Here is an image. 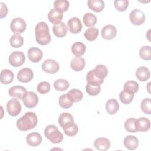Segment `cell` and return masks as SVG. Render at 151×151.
Instances as JSON below:
<instances>
[{
    "label": "cell",
    "mask_w": 151,
    "mask_h": 151,
    "mask_svg": "<svg viewBox=\"0 0 151 151\" xmlns=\"http://www.w3.org/2000/svg\"><path fill=\"white\" fill-rule=\"evenodd\" d=\"M14 78V75L12 71L9 69H4L0 73V80L2 84H8L11 83Z\"/></svg>",
    "instance_id": "25"
},
{
    "label": "cell",
    "mask_w": 151,
    "mask_h": 151,
    "mask_svg": "<svg viewBox=\"0 0 151 151\" xmlns=\"http://www.w3.org/2000/svg\"><path fill=\"white\" fill-rule=\"evenodd\" d=\"M8 60L9 64L12 66L18 67L21 66L25 63V56L21 51H14L9 55Z\"/></svg>",
    "instance_id": "6"
},
{
    "label": "cell",
    "mask_w": 151,
    "mask_h": 151,
    "mask_svg": "<svg viewBox=\"0 0 151 151\" xmlns=\"http://www.w3.org/2000/svg\"><path fill=\"white\" fill-rule=\"evenodd\" d=\"M50 84L47 81L40 82L37 87V90L41 94H45L50 91Z\"/></svg>",
    "instance_id": "42"
},
{
    "label": "cell",
    "mask_w": 151,
    "mask_h": 151,
    "mask_svg": "<svg viewBox=\"0 0 151 151\" xmlns=\"http://www.w3.org/2000/svg\"><path fill=\"white\" fill-rule=\"evenodd\" d=\"M71 52L76 57H81L86 52V46L80 41L74 42L71 46Z\"/></svg>",
    "instance_id": "27"
},
{
    "label": "cell",
    "mask_w": 151,
    "mask_h": 151,
    "mask_svg": "<svg viewBox=\"0 0 151 151\" xmlns=\"http://www.w3.org/2000/svg\"><path fill=\"white\" fill-rule=\"evenodd\" d=\"M150 122L145 117H140L135 120V128L137 132H145L150 129Z\"/></svg>",
    "instance_id": "14"
},
{
    "label": "cell",
    "mask_w": 151,
    "mask_h": 151,
    "mask_svg": "<svg viewBox=\"0 0 151 151\" xmlns=\"http://www.w3.org/2000/svg\"><path fill=\"white\" fill-rule=\"evenodd\" d=\"M37 115L34 112L28 111L18 119L16 126L18 129L21 131H27L34 129L37 126Z\"/></svg>",
    "instance_id": "1"
},
{
    "label": "cell",
    "mask_w": 151,
    "mask_h": 151,
    "mask_svg": "<svg viewBox=\"0 0 151 151\" xmlns=\"http://www.w3.org/2000/svg\"><path fill=\"white\" fill-rule=\"evenodd\" d=\"M59 105L63 109H69L73 104V102L70 99L67 94H64L60 96L58 99Z\"/></svg>",
    "instance_id": "38"
},
{
    "label": "cell",
    "mask_w": 151,
    "mask_h": 151,
    "mask_svg": "<svg viewBox=\"0 0 151 151\" xmlns=\"http://www.w3.org/2000/svg\"><path fill=\"white\" fill-rule=\"evenodd\" d=\"M26 92L27 89L21 86H13L8 90V94L10 96L18 99H22Z\"/></svg>",
    "instance_id": "16"
},
{
    "label": "cell",
    "mask_w": 151,
    "mask_h": 151,
    "mask_svg": "<svg viewBox=\"0 0 151 151\" xmlns=\"http://www.w3.org/2000/svg\"><path fill=\"white\" fill-rule=\"evenodd\" d=\"M114 5L117 11L123 12L128 8L129 1L127 0H116L114 1Z\"/></svg>",
    "instance_id": "43"
},
{
    "label": "cell",
    "mask_w": 151,
    "mask_h": 151,
    "mask_svg": "<svg viewBox=\"0 0 151 151\" xmlns=\"http://www.w3.org/2000/svg\"><path fill=\"white\" fill-rule=\"evenodd\" d=\"M26 141L27 144L30 146H37L41 143L42 137L37 132L31 133L26 136Z\"/></svg>",
    "instance_id": "17"
},
{
    "label": "cell",
    "mask_w": 151,
    "mask_h": 151,
    "mask_svg": "<svg viewBox=\"0 0 151 151\" xmlns=\"http://www.w3.org/2000/svg\"><path fill=\"white\" fill-rule=\"evenodd\" d=\"M99 35V29L95 27H90L86 29L84 32L85 38L90 41H94Z\"/></svg>",
    "instance_id": "33"
},
{
    "label": "cell",
    "mask_w": 151,
    "mask_h": 151,
    "mask_svg": "<svg viewBox=\"0 0 151 151\" xmlns=\"http://www.w3.org/2000/svg\"><path fill=\"white\" fill-rule=\"evenodd\" d=\"M106 110L109 114H116L119 109V104L114 99H109L106 103Z\"/></svg>",
    "instance_id": "23"
},
{
    "label": "cell",
    "mask_w": 151,
    "mask_h": 151,
    "mask_svg": "<svg viewBox=\"0 0 151 151\" xmlns=\"http://www.w3.org/2000/svg\"><path fill=\"white\" fill-rule=\"evenodd\" d=\"M130 22L134 25H140L144 23L145 21V14L138 9L132 11L129 15Z\"/></svg>",
    "instance_id": "9"
},
{
    "label": "cell",
    "mask_w": 151,
    "mask_h": 151,
    "mask_svg": "<svg viewBox=\"0 0 151 151\" xmlns=\"http://www.w3.org/2000/svg\"><path fill=\"white\" fill-rule=\"evenodd\" d=\"M134 97V94L123 90L119 94V99L121 102L124 104H130Z\"/></svg>",
    "instance_id": "32"
},
{
    "label": "cell",
    "mask_w": 151,
    "mask_h": 151,
    "mask_svg": "<svg viewBox=\"0 0 151 151\" xmlns=\"http://www.w3.org/2000/svg\"><path fill=\"white\" fill-rule=\"evenodd\" d=\"M103 38L107 40L114 38L117 35V29L113 25H107L104 26L101 31Z\"/></svg>",
    "instance_id": "13"
},
{
    "label": "cell",
    "mask_w": 151,
    "mask_h": 151,
    "mask_svg": "<svg viewBox=\"0 0 151 151\" xmlns=\"http://www.w3.org/2000/svg\"><path fill=\"white\" fill-rule=\"evenodd\" d=\"M123 88L124 90L128 91L133 94H135L138 91L139 86L137 82L133 80H129L124 84Z\"/></svg>",
    "instance_id": "36"
},
{
    "label": "cell",
    "mask_w": 151,
    "mask_h": 151,
    "mask_svg": "<svg viewBox=\"0 0 151 151\" xmlns=\"http://www.w3.org/2000/svg\"><path fill=\"white\" fill-rule=\"evenodd\" d=\"M41 67L44 72L49 74H54L60 69L58 63L52 59L45 60L42 64Z\"/></svg>",
    "instance_id": "10"
},
{
    "label": "cell",
    "mask_w": 151,
    "mask_h": 151,
    "mask_svg": "<svg viewBox=\"0 0 151 151\" xmlns=\"http://www.w3.org/2000/svg\"><path fill=\"white\" fill-rule=\"evenodd\" d=\"M94 146L98 150L106 151L110 148V142L107 138L99 137L94 140Z\"/></svg>",
    "instance_id": "18"
},
{
    "label": "cell",
    "mask_w": 151,
    "mask_h": 151,
    "mask_svg": "<svg viewBox=\"0 0 151 151\" xmlns=\"http://www.w3.org/2000/svg\"><path fill=\"white\" fill-rule=\"evenodd\" d=\"M100 90V84H99L97 83H87L86 86V91L90 96H97L99 94Z\"/></svg>",
    "instance_id": "29"
},
{
    "label": "cell",
    "mask_w": 151,
    "mask_h": 151,
    "mask_svg": "<svg viewBox=\"0 0 151 151\" xmlns=\"http://www.w3.org/2000/svg\"><path fill=\"white\" fill-rule=\"evenodd\" d=\"M52 31L57 37L62 38L67 34V28L64 22H61L54 25L52 27Z\"/></svg>",
    "instance_id": "22"
},
{
    "label": "cell",
    "mask_w": 151,
    "mask_h": 151,
    "mask_svg": "<svg viewBox=\"0 0 151 151\" xmlns=\"http://www.w3.org/2000/svg\"><path fill=\"white\" fill-rule=\"evenodd\" d=\"M85 65V60L81 57H75L70 62V67L75 71H81L84 68Z\"/></svg>",
    "instance_id": "21"
},
{
    "label": "cell",
    "mask_w": 151,
    "mask_h": 151,
    "mask_svg": "<svg viewBox=\"0 0 151 151\" xmlns=\"http://www.w3.org/2000/svg\"><path fill=\"white\" fill-rule=\"evenodd\" d=\"M135 120L134 118H129L124 123L125 129L130 133H136V129L135 128Z\"/></svg>",
    "instance_id": "44"
},
{
    "label": "cell",
    "mask_w": 151,
    "mask_h": 151,
    "mask_svg": "<svg viewBox=\"0 0 151 151\" xmlns=\"http://www.w3.org/2000/svg\"><path fill=\"white\" fill-rule=\"evenodd\" d=\"M64 133L68 136H76L78 131V127L74 123H70L63 127Z\"/></svg>",
    "instance_id": "35"
},
{
    "label": "cell",
    "mask_w": 151,
    "mask_h": 151,
    "mask_svg": "<svg viewBox=\"0 0 151 151\" xmlns=\"http://www.w3.org/2000/svg\"><path fill=\"white\" fill-rule=\"evenodd\" d=\"M69 31L72 34H78L82 29V24L78 17H72L67 22Z\"/></svg>",
    "instance_id": "11"
},
{
    "label": "cell",
    "mask_w": 151,
    "mask_h": 151,
    "mask_svg": "<svg viewBox=\"0 0 151 151\" xmlns=\"http://www.w3.org/2000/svg\"><path fill=\"white\" fill-rule=\"evenodd\" d=\"M34 77L32 70L29 68H24L20 70L17 74V79L22 83H28Z\"/></svg>",
    "instance_id": "12"
},
{
    "label": "cell",
    "mask_w": 151,
    "mask_h": 151,
    "mask_svg": "<svg viewBox=\"0 0 151 151\" xmlns=\"http://www.w3.org/2000/svg\"><path fill=\"white\" fill-rule=\"evenodd\" d=\"M88 7L96 12H101L104 6V2L101 0H88L87 1Z\"/></svg>",
    "instance_id": "24"
},
{
    "label": "cell",
    "mask_w": 151,
    "mask_h": 151,
    "mask_svg": "<svg viewBox=\"0 0 151 151\" xmlns=\"http://www.w3.org/2000/svg\"><path fill=\"white\" fill-rule=\"evenodd\" d=\"M1 10H0V18H3L6 16L8 13V8L5 4L3 2H0Z\"/></svg>",
    "instance_id": "45"
},
{
    "label": "cell",
    "mask_w": 151,
    "mask_h": 151,
    "mask_svg": "<svg viewBox=\"0 0 151 151\" xmlns=\"http://www.w3.org/2000/svg\"><path fill=\"white\" fill-rule=\"evenodd\" d=\"M123 144L126 149L133 150L136 149L138 147L139 140L134 136L129 135L124 139Z\"/></svg>",
    "instance_id": "19"
},
{
    "label": "cell",
    "mask_w": 151,
    "mask_h": 151,
    "mask_svg": "<svg viewBox=\"0 0 151 151\" xmlns=\"http://www.w3.org/2000/svg\"><path fill=\"white\" fill-rule=\"evenodd\" d=\"M67 94L73 103L79 102L83 98V92L78 89H71L68 91Z\"/></svg>",
    "instance_id": "30"
},
{
    "label": "cell",
    "mask_w": 151,
    "mask_h": 151,
    "mask_svg": "<svg viewBox=\"0 0 151 151\" xmlns=\"http://www.w3.org/2000/svg\"><path fill=\"white\" fill-rule=\"evenodd\" d=\"M149 70L146 67H140L136 71V77L140 81H145L150 78Z\"/></svg>",
    "instance_id": "26"
},
{
    "label": "cell",
    "mask_w": 151,
    "mask_h": 151,
    "mask_svg": "<svg viewBox=\"0 0 151 151\" xmlns=\"http://www.w3.org/2000/svg\"><path fill=\"white\" fill-rule=\"evenodd\" d=\"M35 35L37 42L41 45L48 44L51 40L48 26L45 22L41 21L36 25Z\"/></svg>",
    "instance_id": "3"
},
{
    "label": "cell",
    "mask_w": 151,
    "mask_h": 151,
    "mask_svg": "<svg viewBox=\"0 0 151 151\" xmlns=\"http://www.w3.org/2000/svg\"><path fill=\"white\" fill-rule=\"evenodd\" d=\"M63 17V12L55 9H51L48 14V20L54 24H57L61 22V20Z\"/></svg>",
    "instance_id": "20"
},
{
    "label": "cell",
    "mask_w": 151,
    "mask_h": 151,
    "mask_svg": "<svg viewBox=\"0 0 151 151\" xmlns=\"http://www.w3.org/2000/svg\"><path fill=\"white\" fill-rule=\"evenodd\" d=\"M83 21L86 27H90L96 24L97 18V17L91 12L86 13L83 18Z\"/></svg>",
    "instance_id": "31"
},
{
    "label": "cell",
    "mask_w": 151,
    "mask_h": 151,
    "mask_svg": "<svg viewBox=\"0 0 151 151\" xmlns=\"http://www.w3.org/2000/svg\"><path fill=\"white\" fill-rule=\"evenodd\" d=\"M27 24L25 20L21 18H15L13 19L10 24V28L12 32L16 34L23 33L26 29Z\"/></svg>",
    "instance_id": "5"
},
{
    "label": "cell",
    "mask_w": 151,
    "mask_h": 151,
    "mask_svg": "<svg viewBox=\"0 0 151 151\" xmlns=\"http://www.w3.org/2000/svg\"><path fill=\"white\" fill-rule=\"evenodd\" d=\"M69 83L65 79H58L54 82V87L55 90L60 91H64L69 87Z\"/></svg>",
    "instance_id": "37"
},
{
    "label": "cell",
    "mask_w": 151,
    "mask_h": 151,
    "mask_svg": "<svg viewBox=\"0 0 151 151\" xmlns=\"http://www.w3.org/2000/svg\"><path fill=\"white\" fill-rule=\"evenodd\" d=\"M140 57L146 61L151 60V49L150 47L148 45L143 46L139 51Z\"/></svg>",
    "instance_id": "40"
},
{
    "label": "cell",
    "mask_w": 151,
    "mask_h": 151,
    "mask_svg": "<svg viewBox=\"0 0 151 151\" xmlns=\"http://www.w3.org/2000/svg\"><path fill=\"white\" fill-rule=\"evenodd\" d=\"M6 110L10 116L15 117L21 113V105L17 99L14 98L8 101Z\"/></svg>",
    "instance_id": "8"
},
{
    "label": "cell",
    "mask_w": 151,
    "mask_h": 151,
    "mask_svg": "<svg viewBox=\"0 0 151 151\" xmlns=\"http://www.w3.org/2000/svg\"><path fill=\"white\" fill-rule=\"evenodd\" d=\"M24 106L28 108L35 107L38 102L37 94L33 91H27L22 99Z\"/></svg>",
    "instance_id": "7"
},
{
    "label": "cell",
    "mask_w": 151,
    "mask_h": 151,
    "mask_svg": "<svg viewBox=\"0 0 151 151\" xmlns=\"http://www.w3.org/2000/svg\"><path fill=\"white\" fill-rule=\"evenodd\" d=\"M9 43L13 48H19L24 44V38L19 34H14L10 38Z\"/></svg>",
    "instance_id": "34"
},
{
    "label": "cell",
    "mask_w": 151,
    "mask_h": 151,
    "mask_svg": "<svg viewBox=\"0 0 151 151\" xmlns=\"http://www.w3.org/2000/svg\"><path fill=\"white\" fill-rule=\"evenodd\" d=\"M140 107L142 111L147 114L151 113V102L150 98H145L143 99L140 104Z\"/></svg>",
    "instance_id": "41"
},
{
    "label": "cell",
    "mask_w": 151,
    "mask_h": 151,
    "mask_svg": "<svg viewBox=\"0 0 151 151\" xmlns=\"http://www.w3.org/2000/svg\"><path fill=\"white\" fill-rule=\"evenodd\" d=\"M58 122L61 127H64L66 125H68L70 123H74L73 116L70 113L65 112L63 113L60 115Z\"/></svg>",
    "instance_id": "28"
},
{
    "label": "cell",
    "mask_w": 151,
    "mask_h": 151,
    "mask_svg": "<svg viewBox=\"0 0 151 151\" xmlns=\"http://www.w3.org/2000/svg\"><path fill=\"white\" fill-rule=\"evenodd\" d=\"M108 74L107 68L103 64L97 65L94 69L88 71L86 75L87 83L101 84Z\"/></svg>",
    "instance_id": "2"
},
{
    "label": "cell",
    "mask_w": 151,
    "mask_h": 151,
    "mask_svg": "<svg viewBox=\"0 0 151 151\" xmlns=\"http://www.w3.org/2000/svg\"><path fill=\"white\" fill-rule=\"evenodd\" d=\"M45 136L53 143H60L63 139V134L54 124L47 126L44 130Z\"/></svg>",
    "instance_id": "4"
},
{
    "label": "cell",
    "mask_w": 151,
    "mask_h": 151,
    "mask_svg": "<svg viewBox=\"0 0 151 151\" xmlns=\"http://www.w3.org/2000/svg\"><path fill=\"white\" fill-rule=\"evenodd\" d=\"M27 55L29 60L31 62L38 63L42 59L43 53L41 50L40 48L37 47H31L28 50Z\"/></svg>",
    "instance_id": "15"
},
{
    "label": "cell",
    "mask_w": 151,
    "mask_h": 151,
    "mask_svg": "<svg viewBox=\"0 0 151 151\" xmlns=\"http://www.w3.org/2000/svg\"><path fill=\"white\" fill-rule=\"evenodd\" d=\"M70 6V3L66 0H57L54 2V8L62 12L68 10Z\"/></svg>",
    "instance_id": "39"
}]
</instances>
